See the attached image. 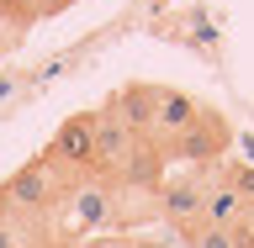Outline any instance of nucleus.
<instances>
[{
  "instance_id": "nucleus-1",
  "label": "nucleus",
  "mask_w": 254,
  "mask_h": 248,
  "mask_svg": "<svg viewBox=\"0 0 254 248\" xmlns=\"http://www.w3.org/2000/svg\"><path fill=\"white\" fill-rule=\"evenodd\" d=\"M64 190H69V180H64L48 158H32V164H21V169L0 185V222H11V211H48Z\"/></svg>"
},
{
  "instance_id": "nucleus-2",
  "label": "nucleus",
  "mask_w": 254,
  "mask_h": 248,
  "mask_svg": "<svg viewBox=\"0 0 254 248\" xmlns=\"http://www.w3.org/2000/svg\"><path fill=\"white\" fill-rule=\"evenodd\" d=\"M90 158H95V111H74L48 143V164L59 174H85Z\"/></svg>"
},
{
  "instance_id": "nucleus-3",
  "label": "nucleus",
  "mask_w": 254,
  "mask_h": 248,
  "mask_svg": "<svg viewBox=\"0 0 254 248\" xmlns=\"http://www.w3.org/2000/svg\"><path fill=\"white\" fill-rule=\"evenodd\" d=\"M132 153H138V132L117 116V106L95 111V158H90V174H122Z\"/></svg>"
},
{
  "instance_id": "nucleus-4",
  "label": "nucleus",
  "mask_w": 254,
  "mask_h": 248,
  "mask_svg": "<svg viewBox=\"0 0 254 248\" xmlns=\"http://www.w3.org/2000/svg\"><path fill=\"white\" fill-rule=\"evenodd\" d=\"M106 222H111V190L101 185V180L69 190V227H74V233H95V227H106Z\"/></svg>"
},
{
  "instance_id": "nucleus-5",
  "label": "nucleus",
  "mask_w": 254,
  "mask_h": 248,
  "mask_svg": "<svg viewBox=\"0 0 254 248\" xmlns=\"http://www.w3.org/2000/svg\"><path fill=\"white\" fill-rule=\"evenodd\" d=\"M222 148H228V122H222L217 111H201V122L190 127L186 138H175V143H170V153H175V158H217Z\"/></svg>"
},
{
  "instance_id": "nucleus-6",
  "label": "nucleus",
  "mask_w": 254,
  "mask_h": 248,
  "mask_svg": "<svg viewBox=\"0 0 254 248\" xmlns=\"http://www.w3.org/2000/svg\"><path fill=\"white\" fill-rule=\"evenodd\" d=\"M201 122V106L190 100V95H180V90H159V106H154V132L159 138H186L190 127Z\"/></svg>"
},
{
  "instance_id": "nucleus-7",
  "label": "nucleus",
  "mask_w": 254,
  "mask_h": 248,
  "mask_svg": "<svg viewBox=\"0 0 254 248\" xmlns=\"http://www.w3.org/2000/svg\"><path fill=\"white\" fill-rule=\"evenodd\" d=\"M154 106H159L154 85H127V90L117 95V116H122L132 132H154Z\"/></svg>"
},
{
  "instance_id": "nucleus-8",
  "label": "nucleus",
  "mask_w": 254,
  "mask_h": 248,
  "mask_svg": "<svg viewBox=\"0 0 254 248\" xmlns=\"http://www.w3.org/2000/svg\"><path fill=\"white\" fill-rule=\"evenodd\" d=\"M201 222H206V227H238V222H244V201L233 196V185L206 190V201H201Z\"/></svg>"
},
{
  "instance_id": "nucleus-9",
  "label": "nucleus",
  "mask_w": 254,
  "mask_h": 248,
  "mask_svg": "<svg viewBox=\"0 0 254 248\" xmlns=\"http://www.w3.org/2000/svg\"><path fill=\"white\" fill-rule=\"evenodd\" d=\"M201 201H206V190L175 185V190H164V217H170V222H196V217H201Z\"/></svg>"
},
{
  "instance_id": "nucleus-10",
  "label": "nucleus",
  "mask_w": 254,
  "mask_h": 248,
  "mask_svg": "<svg viewBox=\"0 0 254 248\" xmlns=\"http://www.w3.org/2000/svg\"><path fill=\"white\" fill-rule=\"evenodd\" d=\"M228 185H233V196H238V201L249 206V201H254V164H238V169L228 174Z\"/></svg>"
},
{
  "instance_id": "nucleus-11",
  "label": "nucleus",
  "mask_w": 254,
  "mask_h": 248,
  "mask_svg": "<svg viewBox=\"0 0 254 248\" xmlns=\"http://www.w3.org/2000/svg\"><path fill=\"white\" fill-rule=\"evenodd\" d=\"M196 248H233V233H228V227H196Z\"/></svg>"
},
{
  "instance_id": "nucleus-12",
  "label": "nucleus",
  "mask_w": 254,
  "mask_h": 248,
  "mask_svg": "<svg viewBox=\"0 0 254 248\" xmlns=\"http://www.w3.org/2000/svg\"><path fill=\"white\" fill-rule=\"evenodd\" d=\"M74 0H27V21H37V16H59V11H69Z\"/></svg>"
},
{
  "instance_id": "nucleus-13",
  "label": "nucleus",
  "mask_w": 254,
  "mask_h": 248,
  "mask_svg": "<svg viewBox=\"0 0 254 248\" xmlns=\"http://www.w3.org/2000/svg\"><path fill=\"white\" fill-rule=\"evenodd\" d=\"M0 248H21V243H16V227H11V222H0Z\"/></svg>"
},
{
  "instance_id": "nucleus-14",
  "label": "nucleus",
  "mask_w": 254,
  "mask_h": 248,
  "mask_svg": "<svg viewBox=\"0 0 254 248\" xmlns=\"http://www.w3.org/2000/svg\"><path fill=\"white\" fill-rule=\"evenodd\" d=\"M127 248H170V243H159V238H132Z\"/></svg>"
},
{
  "instance_id": "nucleus-15",
  "label": "nucleus",
  "mask_w": 254,
  "mask_h": 248,
  "mask_svg": "<svg viewBox=\"0 0 254 248\" xmlns=\"http://www.w3.org/2000/svg\"><path fill=\"white\" fill-rule=\"evenodd\" d=\"M53 248H85V243H74V238H64V243H53Z\"/></svg>"
}]
</instances>
